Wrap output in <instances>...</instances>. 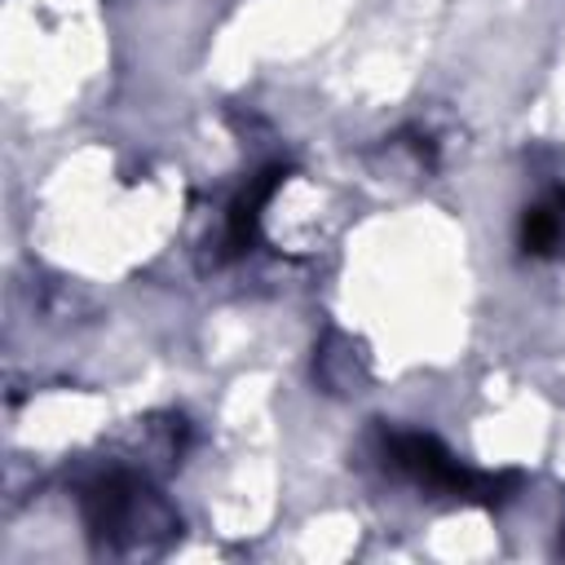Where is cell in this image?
I'll use <instances>...</instances> for the list:
<instances>
[{
  "instance_id": "1",
  "label": "cell",
  "mask_w": 565,
  "mask_h": 565,
  "mask_svg": "<svg viewBox=\"0 0 565 565\" xmlns=\"http://www.w3.org/2000/svg\"><path fill=\"white\" fill-rule=\"evenodd\" d=\"M384 459L406 481H415L433 494L463 499V503H503L516 490V472H472L428 433H388Z\"/></svg>"
},
{
  "instance_id": "2",
  "label": "cell",
  "mask_w": 565,
  "mask_h": 565,
  "mask_svg": "<svg viewBox=\"0 0 565 565\" xmlns=\"http://www.w3.org/2000/svg\"><path fill=\"white\" fill-rule=\"evenodd\" d=\"M84 516H88V530L97 539H106V547L141 543L150 530H163V534L177 530V521L168 516V508L146 486H137L132 477H124V472H110L97 486H88Z\"/></svg>"
},
{
  "instance_id": "3",
  "label": "cell",
  "mask_w": 565,
  "mask_h": 565,
  "mask_svg": "<svg viewBox=\"0 0 565 565\" xmlns=\"http://www.w3.org/2000/svg\"><path fill=\"white\" fill-rule=\"evenodd\" d=\"M282 168L274 163V168H265V172H256L247 185H243V194L230 203V216H225V247L230 252H247V243L256 238V230H260V207L274 199V190L282 185Z\"/></svg>"
},
{
  "instance_id": "4",
  "label": "cell",
  "mask_w": 565,
  "mask_h": 565,
  "mask_svg": "<svg viewBox=\"0 0 565 565\" xmlns=\"http://www.w3.org/2000/svg\"><path fill=\"white\" fill-rule=\"evenodd\" d=\"M565 247V190L530 203L521 212V252L525 256H556Z\"/></svg>"
}]
</instances>
